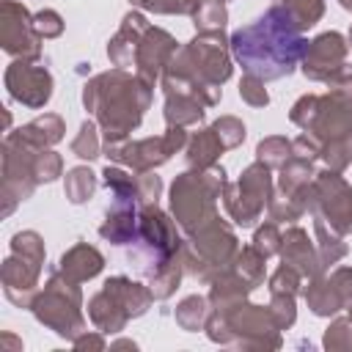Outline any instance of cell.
Here are the masks:
<instances>
[{"label": "cell", "instance_id": "obj_1", "mask_svg": "<svg viewBox=\"0 0 352 352\" xmlns=\"http://www.w3.org/2000/svg\"><path fill=\"white\" fill-rule=\"evenodd\" d=\"M231 58L242 66L245 74H256L264 82L289 77L305 50L302 30L286 14L283 6L267 8L256 22L231 33Z\"/></svg>", "mask_w": 352, "mask_h": 352}, {"label": "cell", "instance_id": "obj_2", "mask_svg": "<svg viewBox=\"0 0 352 352\" xmlns=\"http://www.w3.org/2000/svg\"><path fill=\"white\" fill-rule=\"evenodd\" d=\"M231 41L223 30L195 33L192 41L176 50L165 66L160 82L165 91H182L195 96L204 107H214L223 96V82L231 77Z\"/></svg>", "mask_w": 352, "mask_h": 352}, {"label": "cell", "instance_id": "obj_3", "mask_svg": "<svg viewBox=\"0 0 352 352\" xmlns=\"http://www.w3.org/2000/svg\"><path fill=\"white\" fill-rule=\"evenodd\" d=\"M154 85L129 74L126 69H110L91 77L82 85V104L96 118L104 143H121L135 132L151 104Z\"/></svg>", "mask_w": 352, "mask_h": 352}, {"label": "cell", "instance_id": "obj_4", "mask_svg": "<svg viewBox=\"0 0 352 352\" xmlns=\"http://www.w3.org/2000/svg\"><path fill=\"white\" fill-rule=\"evenodd\" d=\"M204 330L209 341L223 344V346H236V349H278L283 344L280 327L275 324L270 305L264 308L248 300L228 314L212 311Z\"/></svg>", "mask_w": 352, "mask_h": 352}, {"label": "cell", "instance_id": "obj_5", "mask_svg": "<svg viewBox=\"0 0 352 352\" xmlns=\"http://www.w3.org/2000/svg\"><path fill=\"white\" fill-rule=\"evenodd\" d=\"M176 226L179 223L170 220V214L165 209H160L157 204L140 206L138 236H135V248L129 250V258H135V264L146 280L173 264H182L184 239L179 236Z\"/></svg>", "mask_w": 352, "mask_h": 352}, {"label": "cell", "instance_id": "obj_6", "mask_svg": "<svg viewBox=\"0 0 352 352\" xmlns=\"http://www.w3.org/2000/svg\"><path fill=\"white\" fill-rule=\"evenodd\" d=\"M226 187V170L220 165L212 168H190L179 173L170 184V214L184 234L195 231L206 220L217 214V198Z\"/></svg>", "mask_w": 352, "mask_h": 352}, {"label": "cell", "instance_id": "obj_7", "mask_svg": "<svg viewBox=\"0 0 352 352\" xmlns=\"http://www.w3.org/2000/svg\"><path fill=\"white\" fill-rule=\"evenodd\" d=\"M30 311L44 327H50L55 336H60L66 341H74L85 330L80 283L66 278L58 270H52V275L47 278L44 289L36 294Z\"/></svg>", "mask_w": 352, "mask_h": 352}, {"label": "cell", "instance_id": "obj_8", "mask_svg": "<svg viewBox=\"0 0 352 352\" xmlns=\"http://www.w3.org/2000/svg\"><path fill=\"white\" fill-rule=\"evenodd\" d=\"M275 187H272V168H267L264 162H250L236 182H226L223 187V206L228 212V217L242 226L250 228L256 226V220L264 214L270 198H272Z\"/></svg>", "mask_w": 352, "mask_h": 352}, {"label": "cell", "instance_id": "obj_9", "mask_svg": "<svg viewBox=\"0 0 352 352\" xmlns=\"http://www.w3.org/2000/svg\"><path fill=\"white\" fill-rule=\"evenodd\" d=\"M41 148L28 146L16 132H8L3 140V182H0V214L8 217L22 201H28L38 184L36 179V154Z\"/></svg>", "mask_w": 352, "mask_h": 352}, {"label": "cell", "instance_id": "obj_10", "mask_svg": "<svg viewBox=\"0 0 352 352\" xmlns=\"http://www.w3.org/2000/svg\"><path fill=\"white\" fill-rule=\"evenodd\" d=\"M187 132L184 126H168L162 135L157 138H143V140H121V143H104V154L110 162L124 165L135 173L143 170H154L160 165H165L176 151H182L187 146Z\"/></svg>", "mask_w": 352, "mask_h": 352}, {"label": "cell", "instance_id": "obj_11", "mask_svg": "<svg viewBox=\"0 0 352 352\" xmlns=\"http://www.w3.org/2000/svg\"><path fill=\"white\" fill-rule=\"evenodd\" d=\"M311 214L324 220L341 236L352 234V187L338 170H319L314 176V206Z\"/></svg>", "mask_w": 352, "mask_h": 352}, {"label": "cell", "instance_id": "obj_12", "mask_svg": "<svg viewBox=\"0 0 352 352\" xmlns=\"http://www.w3.org/2000/svg\"><path fill=\"white\" fill-rule=\"evenodd\" d=\"M319 143L346 140L352 135V91H327L316 94L314 116L302 129Z\"/></svg>", "mask_w": 352, "mask_h": 352}, {"label": "cell", "instance_id": "obj_13", "mask_svg": "<svg viewBox=\"0 0 352 352\" xmlns=\"http://www.w3.org/2000/svg\"><path fill=\"white\" fill-rule=\"evenodd\" d=\"M41 36L33 30V14L16 3L3 0L0 3V44L11 58L38 60L41 58Z\"/></svg>", "mask_w": 352, "mask_h": 352}, {"label": "cell", "instance_id": "obj_14", "mask_svg": "<svg viewBox=\"0 0 352 352\" xmlns=\"http://www.w3.org/2000/svg\"><path fill=\"white\" fill-rule=\"evenodd\" d=\"M6 91L14 102L38 110L52 99V74L47 66L25 58H14L6 69Z\"/></svg>", "mask_w": 352, "mask_h": 352}, {"label": "cell", "instance_id": "obj_15", "mask_svg": "<svg viewBox=\"0 0 352 352\" xmlns=\"http://www.w3.org/2000/svg\"><path fill=\"white\" fill-rule=\"evenodd\" d=\"M206 264H212L214 270H223L234 261L236 250H239V242H236V234L234 228L220 217L214 214L212 220H206L204 226H198L195 231L187 234L184 239Z\"/></svg>", "mask_w": 352, "mask_h": 352}, {"label": "cell", "instance_id": "obj_16", "mask_svg": "<svg viewBox=\"0 0 352 352\" xmlns=\"http://www.w3.org/2000/svg\"><path fill=\"white\" fill-rule=\"evenodd\" d=\"M346 52H349V41L338 33V30H327L319 33L316 38H311L302 50V60L300 69L308 80L314 82H324L338 66L346 63Z\"/></svg>", "mask_w": 352, "mask_h": 352}, {"label": "cell", "instance_id": "obj_17", "mask_svg": "<svg viewBox=\"0 0 352 352\" xmlns=\"http://www.w3.org/2000/svg\"><path fill=\"white\" fill-rule=\"evenodd\" d=\"M176 50H179V44L168 30L148 25V30L140 36V44L135 52V74L140 80H146L148 85H154L162 77L170 58L176 55Z\"/></svg>", "mask_w": 352, "mask_h": 352}, {"label": "cell", "instance_id": "obj_18", "mask_svg": "<svg viewBox=\"0 0 352 352\" xmlns=\"http://www.w3.org/2000/svg\"><path fill=\"white\" fill-rule=\"evenodd\" d=\"M41 270H44V267H38V264H33V261H28V258L11 253V256L3 261V267H0V278H3V292H6V297H8L14 305H19V308H30L33 300H36V294L41 292V289H38Z\"/></svg>", "mask_w": 352, "mask_h": 352}, {"label": "cell", "instance_id": "obj_19", "mask_svg": "<svg viewBox=\"0 0 352 352\" xmlns=\"http://www.w3.org/2000/svg\"><path fill=\"white\" fill-rule=\"evenodd\" d=\"M280 264H289L294 267L302 278H319L324 270H322V261H319V253H316V245L308 239V231L300 228V226H289L283 231V242H280Z\"/></svg>", "mask_w": 352, "mask_h": 352}, {"label": "cell", "instance_id": "obj_20", "mask_svg": "<svg viewBox=\"0 0 352 352\" xmlns=\"http://www.w3.org/2000/svg\"><path fill=\"white\" fill-rule=\"evenodd\" d=\"M138 206L140 204L129 195H113V206L99 226V236L110 245H132L138 236Z\"/></svg>", "mask_w": 352, "mask_h": 352}, {"label": "cell", "instance_id": "obj_21", "mask_svg": "<svg viewBox=\"0 0 352 352\" xmlns=\"http://www.w3.org/2000/svg\"><path fill=\"white\" fill-rule=\"evenodd\" d=\"M148 30V22L140 11H129L116 30V36L107 41V58L116 69H132L135 66V52L140 44V36Z\"/></svg>", "mask_w": 352, "mask_h": 352}, {"label": "cell", "instance_id": "obj_22", "mask_svg": "<svg viewBox=\"0 0 352 352\" xmlns=\"http://www.w3.org/2000/svg\"><path fill=\"white\" fill-rule=\"evenodd\" d=\"M250 292H253V286H250L248 280H242V278L231 270V264H228V267H223V270L209 280V294H206V297H209L212 311L228 314V311H234L236 305H242Z\"/></svg>", "mask_w": 352, "mask_h": 352}, {"label": "cell", "instance_id": "obj_23", "mask_svg": "<svg viewBox=\"0 0 352 352\" xmlns=\"http://www.w3.org/2000/svg\"><path fill=\"white\" fill-rule=\"evenodd\" d=\"M55 270L63 272L66 278L77 280V283H85V280L96 278L104 270V256L94 245H88V242H77V245H72L60 256V261H58Z\"/></svg>", "mask_w": 352, "mask_h": 352}, {"label": "cell", "instance_id": "obj_24", "mask_svg": "<svg viewBox=\"0 0 352 352\" xmlns=\"http://www.w3.org/2000/svg\"><path fill=\"white\" fill-rule=\"evenodd\" d=\"M102 289H104V292H110V294L118 300V305L129 314V319L143 316V314L151 308V302H154L151 289H148V286H143V283H138V280H132V278H126V275L107 278Z\"/></svg>", "mask_w": 352, "mask_h": 352}, {"label": "cell", "instance_id": "obj_25", "mask_svg": "<svg viewBox=\"0 0 352 352\" xmlns=\"http://www.w3.org/2000/svg\"><path fill=\"white\" fill-rule=\"evenodd\" d=\"M88 319L94 322L96 330H102L104 336H113V333H121V330L126 327L129 314L118 305V300H116L110 292L99 289V292L88 300Z\"/></svg>", "mask_w": 352, "mask_h": 352}, {"label": "cell", "instance_id": "obj_26", "mask_svg": "<svg viewBox=\"0 0 352 352\" xmlns=\"http://www.w3.org/2000/svg\"><path fill=\"white\" fill-rule=\"evenodd\" d=\"M63 132H66V124L58 113H44L16 129V135L33 148H52L55 143L63 140Z\"/></svg>", "mask_w": 352, "mask_h": 352}, {"label": "cell", "instance_id": "obj_27", "mask_svg": "<svg viewBox=\"0 0 352 352\" xmlns=\"http://www.w3.org/2000/svg\"><path fill=\"white\" fill-rule=\"evenodd\" d=\"M223 151H226V146H223V140L217 138V132H214L212 126L198 129V132L187 140V146H184L187 165H190V168H198V170L217 165V160H220Z\"/></svg>", "mask_w": 352, "mask_h": 352}, {"label": "cell", "instance_id": "obj_28", "mask_svg": "<svg viewBox=\"0 0 352 352\" xmlns=\"http://www.w3.org/2000/svg\"><path fill=\"white\" fill-rule=\"evenodd\" d=\"M162 116L168 126H190V124H201L206 116V107L182 91H165V104H162Z\"/></svg>", "mask_w": 352, "mask_h": 352}, {"label": "cell", "instance_id": "obj_29", "mask_svg": "<svg viewBox=\"0 0 352 352\" xmlns=\"http://www.w3.org/2000/svg\"><path fill=\"white\" fill-rule=\"evenodd\" d=\"M302 294H305L308 308H311L316 316H333V314H338V311L344 308V302H341V297H338L333 280L324 278V275L311 278L308 286L302 289Z\"/></svg>", "mask_w": 352, "mask_h": 352}, {"label": "cell", "instance_id": "obj_30", "mask_svg": "<svg viewBox=\"0 0 352 352\" xmlns=\"http://www.w3.org/2000/svg\"><path fill=\"white\" fill-rule=\"evenodd\" d=\"M314 234H316V253H319V261H322V270H327L330 264H338L349 248L344 242V236L338 231H333L324 220L314 217Z\"/></svg>", "mask_w": 352, "mask_h": 352}, {"label": "cell", "instance_id": "obj_31", "mask_svg": "<svg viewBox=\"0 0 352 352\" xmlns=\"http://www.w3.org/2000/svg\"><path fill=\"white\" fill-rule=\"evenodd\" d=\"M209 314H212L209 297H201V294H190V297H184V300L176 305V311H173L176 324H179L182 330H187V333H198V330H204Z\"/></svg>", "mask_w": 352, "mask_h": 352}, {"label": "cell", "instance_id": "obj_32", "mask_svg": "<svg viewBox=\"0 0 352 352\" xmlns=\"http://www.w3.org/2000/svg\"><path fill=\"white\" fill-rule=\"evenodd\" d=\"M231 270H234L242 280H248L253 289H258V286L264 283L267 256H261L253 245H245V248L236 250V256H234V261H231Z\"/></svg>", "mask_w": 352, "mask_h": 352}, {"label": "cell", "instance_id": "obj_33", "mask_svg": "<svg viewBox=\"0 0 352 352\" xmlns=\"http://www.w3.org/2000/svg\"><path fill=\"white\" fill-rule=\"evenodd\" d=\"M314 176H316L314 162H305V160L292 157V160L280 168L278 190H280V192H286V195H300V192L314 182Z\"/></svg>", "mask_w": 352, "mask_h": 352}, {"label": "cell", "instance_id": "obj_34", "mask_svg": "<svg viewBox=\"0 0 352 352\" xmlns=\"http://www.w3.org/2000/svg\"><path fill=\"white\" fill-rule=\"evenodd\" d=\"M96 173L85 165H77L72 170H66V179H63V192L72 204H85L88 198H94L96 192Z\"/></svg>", "mask_w": 352, "mask_h": 352}, {"label": "cell", "instance_id": "obj_35", "mask_svg": "<svg viewBox=\"0 0 352 352\" xmlns=\"http://www.w3.org/2000/svg\"><path fill=\"white\" fill-rule=\"evenodd\" d=\"M256 160L264 162L272 170H280L289 160H292V140H286L283 135H270L264 140H258L256 146Z\"/></svg>", "mask_w": 352, "mask_h": 352}, {"label": "cell", "instance_id": "obj_36", "mask_svg": "<svg viewBox=\"0 0 352 352\" xmlns=\"http://www.w3.org/2000/svg\"><path fill=\"white\" fill-rule=\"evenodd\" d=\"M226 22H228V8L220 0H201L198 8L192 11V25L198 33L226 30Z\"/></svg>", "mask_w": 352, "mask_h": 352}, {"label": "cell", "instance_id": "obj_37", "mask_svg": "<svg viewBox=\"0 0 352 352\" xmlns=\"http://www.w3.org/2000/svg\"><path fill=\"white\" fill-rule=\"evenodd\" d=\"M278 6L286 8V14L294 19L300 30L314 28L324 14V0H278Z\"/></svg>", "mask_w": 352, "mask_h": 352}, {"label": "cell", "instance_id": "obj_38", "mask_svg": "<svg viewBox=\"0 0 352 352\" xmlns=\"http://www.w3.org/2000/svg\"><path fill=\"white\" fill-rule=\"evenodd\" d=\"M11 253H16V256H22V258H28L38 267H44V256H47L44 239L36 231H16L11 236Z\"/></svg>", "mask_w": 352, "mask_h": 352}, {"label": "cell", "instance_id": "obj_39", "mask_svg": "<svg viewBox=\"0 0 352 352\" xmlns=\"http://www.w3.org/2000/svg\"><path fill=\"white\" fill-rule=\"evenodd\" d=\"M72 154L80 160H96L102 154V140H99V129L94 121H82L77 138L72 140Z\"/></svg>", "mask_w": 352, "mask_h": 352}, {"label": "cell", "instance_id": "obj_40", "mask_svg": "<svg viewBox=\"0 0 352 352\" xmlns=\"http://www.w3.org/2000/svg\"><path fill=\"white\" fill-rule=\"evenodd\" d=\"M322 346L330 352H349L352 349V319L349 316H336L330 327L324 330Z\"/></svg>", "mask_w": 352, "mask_h": 352}, {"label": "cell", "instance_id": "obj_41", "mask_svg": "<svg viewBox=\"0 0 352 352\" xmlns=\"http://www.w3.org/2000/svg\"><path fill=\"white\" fill-rule=\"evenodd\" d=\"M182 275H184V267H182V264H173V267L157 272L154 278H148V289H151L154 300H168V297L179 289Z\"/></svg>", "mask_w": 352, "mask_h": 352}, {"label": "cell", "instance_id": "obj_42", "mask_svg": "<svg viewBox=\"0 0 352 352\" xmlns=\"http://www.w3.org/2000/svg\"><path fill=\"white\" fill-rule=\"evenodd\" d=\"M280 242H283V231L278 228V223H275V220H270V223L258 226V228H256V234H253V248H256L261 256H267V258L280 253Z\"/></svg>", "mask_w": 352, "mask_h": 352}, {"label": "cell", "instance_id": "obj_43", "mask_svg": "<svg viewBox=\"0 0 352 352\" xmlns=\"http://www.w3.org/2000/svg\"><path fill=\"white\" fill-rule=\"evenodd\" d=\"M300 283H302V275H300L294 267L280 264V267H278V270L270 275L267 289H270V294H294V297H297Z\"/></svg>", "mask_w": 352, "mask_h": 352}, {"label": "cell", "instance_id": "obj_44", "mask_svg": "<svg viewBox=\"0 0 352 352\" xmlns=\"http://www.w3.org/2000/svg\"><path fill=\"white\" fill-rule=\"evenodd\" d=\"M212 129H214L217 138L223 140L226 151L242 146V140H245V135H248V132H245V124H242L236 116H220V118L212 124Z\"/></svg>", "mask_w": 352, "mask_h": 352}, {"label": "cell", "instance_id": "obj_45", "mask_svg": "<svg viewBox=\"0 0 352 352\" xmlns=\"http://www.w3.org/2000/svg\"><path fill=\"white\" fill-rule=\"evenodd\" d=\"M132 6L151 11V14H187L192 16V11L198 8L201 0H129Z\"/></svg>", "mask_w": 352, "mask_h": 352}, {"label": "cell", "instance_id": "obj_46", "mask_svg": "<svg viewBox=\"0 0 352 352\" xmlns=\"http://www.w3.org/2000/svg\"><path fill=\"white\" fill-rule=\"evenodd\" d=\"M102 182H104V187H107L113 195H129V198H135V176L126 173L124 168L107 165V168L102 170ZM135 201H138V198H135Z\"/></svg>", "mask_w": 352, "mask_h": 352}, {"label": "cell", "instance_id": "obj_47", "mask_svg": "<svg viewBox=\"0 0 352 352\" xmlns=\"http://www.w3.org/2000/svg\"><path fill=\"white\" fill-rule=\"evenodd\" d=\"M324 165L330 170H346V165L352 162V146H349V138L346 140H330V143H322V157Z\"/></svg>", "mask_w": 352, "mask_h": 352}, {"label": "cell", "instance_id": "obj_48", "mask_svg": "<svg viewBox=\"0 0 352 352\" xmlns=\"http://www.w3.org/2000/svg\"><path fill=\"white\" fill-rule=\"evenodd\" d=\"M60 173H63V160H60V154L52 151V148H41V151L36 154V179H38V184H50V182H55Z\"/></svg>", "mask_w": 352, "mask_h": 352}, {"label": "cell", "instance_id": "obj_49", "mask_svg": "<svg viewBox=\"0 0 352 352\" xmlns=\"http://www.w3.org/2000/svg\"><path fill=\"white\" fill-rule=\"evenodd\" d=\"M162 195V179L154 170H143L135 173V198L140 206L146 204H157V198Z\"/></svg>", "mask_w": 352, "mask_h": 352}, {"label": "cell", "instance_id": "obj_50", "mask_svg": "<svg viewBox=\"0 0 352 352\" xmlns=\"http://www.w3.org/2000/svg\"><path fill=\"white\" fill-rule=\"evenodd\" d=\"M239 96L242 102H248L250 107H267L270 104V94L264 88V80L256 74H245L239 80Z\"/></svg>", "mask_w": 352, "mask_h": 352}, {"label": "cell", "instance_id": "obj_51", "mask_svg": "<svg viewBox=\"0 0 352 352\" xmlns=\"http://www.w3.org/2000/svg\"><path fill=\"white\" fill-rule=\"evenodd\" d=\"M270 311L275 316V324L280 330H289L297 319V308H294V294H270Z\"/></svg>", "mask_w": 352, "mask_h": 352}, {"label": "cell", "instance_id": "obj_52", "mask_svg": "<svg viewBox=\"0 0 352 352\" xmlns=\"http://www.w3.org/2000/svg\"><path fill=\"white\" fill-rule=\"evenodd\" d=\"M33 30L41 38H58L63 33V16L52 8H41L33 14Z\"/></svg>", "mask_w": 352, "mask_h": 352}, {"label": "cell", "instance_id": "obj_53", "mask_svg": "<svg viewBox=\"0 0 352 352\" xmlns=\"http://www.w3.org/2000/svg\"><path fill=\"white\" fill-rule=\"evenodd\" d=\"M292 157L305 160V162H314V160L322 157V143H319L314 135L302 132V135H297V138L292 140Z\"/></svg>", "mask_w": 352, "mask_h": 352}, {"label": "cell", "instance_id": "obj_54", "mask_svg": "<svg viewBox=\"0 0 352 352\" xmlns=\"http://www.w3.org/2000/svg\"><path fill=\"white\" fill-rule=\"evenodd\" d=\"M330 280H333V286H336L344 308H349L352 305V267H336L330 272Z\"/></svg>", "mask_w": 352, "mask_h": 352}, {"label": "cell", "instance_id": "obj_55", "mask_svg": "<svg viewBox=\"0 0 352 352\" xmlns=\"http://www.w3.org/2000/svg\"><path fill=\"white\" fill-rule=\"evenodd\" d=\"M324 85H327L330 91H352V63L338 66V69L324 80Z\"/></svg>", "mask_w": 352, "mask_h": 352}, {"label": "cell", "instance_id": "obj_56", "mask_svg": "<svg viewBox=\"0 0 352 352\" xmlns=\"http://www.w3.org/2000/svg\"><path fill=\"white\" fill-rule=\"evenodd\" d=\"M72 346H74V349H104L107 341H104V333H102V330H96V333L82 330V333L72 341Z\"/></svg>", "mask_w": 352, "mask_h": 352}, {"label": "cell", "instance_id": "obj_57", "mask_svg": "<svg viewBox=\"0 0 352 352\" xmlns=\"http://www.w3.org/2000/svg\"><path fill=\"white\" fill-rule=\"evenodd\" d=\"M110 349H132V352H135V349H138V344H135V341H129V338H118V341H113V344H110Z\"/></svg>", "mask_w": 352, "mask_h": 352}, {"label": "cell", "instance_id": "obj_58", "mask_svg": "<svg viewBox=\"0 0 352 352\" xmlns=\"http://www.w3.org/2000/svg\"><path fill=\"white\" fill-rule=\"evenodd\" d=\"M3 346H11V349H22V341H16L11 333H3Z\"/></svg>", "mask_w": 352, "mask_h": 352}, {"label": "cell", "instance_id": "obj_59", "mask_svg": "<svg viewBox=\"0 0 352 352\" xmlns=\"http://www.w3.org/2000/svg\"><path fill=\"white\" fill-rule=\"evenodd\" d=\"M338 6L346 8V11H352V0H338Z\"/></svg>", "mask_w": 352, "mask_h": 352}, {"label": "cell", "instance_id": "obj_60", "mask_svg": "<svg viewBox=\"0 0 352 352\" xmlns=\"http://www.w3.org/2000/svg\"><path fill=\"white\" fill-rule=\"evenodd\" d=\"M346 41H349V47H352V28H349V38H346Z\"/></svg>", "mask_w": 352, "mask_h": 352}, {"label": "cell", "instance_id": "obj_61", "mask_svg": "<svg viewBox=\"0 0 352 352\" xmlns=\"http://www.w3.org/2000/svg\"><path fill=\"white\" fill-rule=\"evenodd\" d=\"M346 311H349V314H346V316H349V319H352V305H349V308H346Z\"/></svg>", "mask_w": 352, "mask_h": 352}, {"label": "cell", "instance_id": "obj_62", "mask_svg": "<svg viewBox=\"0 0 352 352\" xmlns=\"http://www.w3.org/2000/svg\"><path fill=\"white\" fill-rule=\"evenodd\" d=\"M349 146H352V135H349Z\"/></svg>", "mask_w": 352, "mask_h": 352}, {"label": "cell", "instance_id": "obj_63", "mask_svg": "<svg viewBox=\"0 0 352 352\" xmlns=\"http://www.w3.org/2000/svg\"><path fill=\"white\" fill-rule=\"evenodd\" d=\"M220 3H228V0H220Z\"/></svg>", "mask_w": 352, "mask_h": 352}]
</instances>
